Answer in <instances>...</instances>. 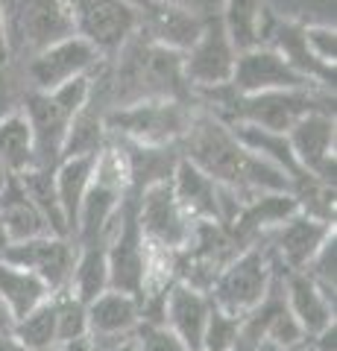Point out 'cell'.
Instances as JSON below:
<instances>
[{
	"label": "cell",
	"mask_w": 337,
	"mask_h": 351,
	"mask_svg": "<svg viewBox=\"0 0 337 351\" xmlns=\"http://www.w3.org/2000/svg\"><path fill=\"white\" fill-rule=\"evenodd\" d=\"M0 161L12 176L36 170V147H32V129L24 112H12L0 117Z\"/></svg>",
	"instance_id": "cell-22"
},
{
	"label": "cell",
	"mask_w": 337,
	"mask_h": 351,
	"mask_svg": "<svg viewBox=\"0 0 337 351\" xmlns=\"http://www.w3.org/2000/svg\"><path fill=\"white\" fill-rule=\"evenodd\" d=\"M12 325H15L12 313H9V307L0 302V334H3V331H12Z\"/></svg>",
	"instance_id": "cell-36"
},
{
	"label": "cell",
	"mask_w": 337,
	"mask_h": 351,
	"mask_svg": "<svg viewBox=\"0 0 337 351\" xmlns=\"http://www.w3.org/2000/svg\"><path fill=\"white\" fill-rule=\"evenodd\" d=\"M302 272H305L329 299H337V234H332L325 240L320 246V252L311 258V263Z\"/></svg>",
	"instance_id": "cell-29"
},
{
	"label": "cell",
	"mask_w": 337,
	"mask_h": 351,
	"mask_svg": "<svg viewBox=\"0 0 337 351\" xmlns=\"http://www.w3.org/2000/svg\"><path fill=\"white\" fill-rule=\"evenodd\" d=\"M179 152L185 161H191L217 184L237 193L241 205L253 202L264 193H290L293 182L270 161L253 156L241 141L232 135V129L217 117L197 112L188 135L179 141Z\"/></svg>",
	"instance_id": "cell-1"
},
{
	"label": "cell",
	"mask_w": 337,
	"mask_h": 351,
	"mask_svg": "<svg viewBox=\"0 0 337 351\" xmlns=\"http://www.w3.org/2000/svg\"><path fill=\"white\" fill-rule=\"evenodd\" d=\"M209 313H211L209 293H200L179 281L170 284L167 299H165V328L188 351H200Z\"/></svg>",
	"instance_id": "cell-16"
},
{
	"label": "cell",
	"mask_w": 337,
	"mask_h": 351,
	"mask_svg": "<svg viewBox=\"0 0 337 351\" xmlns=\"http://www.w3.org/2000/svg\"><path fill=\"white\" fill-rule=\"evenodd\" d=\"M24 117L32 129V147H36V164L41 170H56L62 164L65 138H68L71 114L53 100L50 94L30 91L24 100Z\"/></svg>",
	"instance_id": "cell-14"
},
{
	"label": "cell",
	"mask_w": 337,
	"mask_h": 351,
	"mask_svg": "<svg viewBox=\"0 0 337 351\" xmlns=\"http://www.w3.org/2000/svg\"><path fill=\"white\" fill-rule=\"evenodd\" d=\"M288 141L302 173L334 184V112H311L297 120Z\"/></svg>",
	"instance_id": "cell-12"
},
{
	"label": "cell",
	"mask_w": 337,
	"mask_h": 351,
	"mask_svg": "<svg viewBox=\"0 0 337 351\" xmlns=\"http://www.w3.org/2000/svg\"><path fill=\"white\" fill-rule=\"evenodd\" d=\"M100 62H103V56L89 41H82L80 36H71L47 50H41L38 56L27 59L21 64V71H24L30 91L50 94V91H56V88H62L65 82L77 80V76H89Z\"/></svg>",
	"instance_id": "cell-8"
},
{
	"label": "cell",
	"mask_w": 337,
	"mask_h": 351,
	"mask_svg": "<svg viewBox=\"0 0 337 351\" xmlns=\"http://www.w3.org/2000/svg\"><path fill=\"white\" fill-rule=\"evenodd\" d=\"M135 6L141 18L138 29L159 47L176 53H188L205 27V18L173 3V0H138Z\"/></svg>",
	"instance_id": "cell-11"
},
{
	"label": "cell",
	"mask_w": 337,
	"mask_h": 351,
	"mask_svg": "<svg viewBox=\"0 0 337 351\" xmlns=\"http://www.w3.org/2000/svg\"><path fill=\"white\" fill-rule=\"evenodd\" d=\"M85 313H89V339L100 351H108L129 339L141 325L138 299L117 290H106L91 299L85 304Z\"/></svg>",
	"instance_id": "cell-15"
},
{
	"label": "cell",
	"mask_w": 337,
	"mask_h": 351,
	"mask_svg": "<svg viewBox=\"0 0 337 351\" xmlns=\"http://www.w3.org/2000/svg\"><path fill=\"white\" fill-rule=\"evenodd\" d=\"M293 351H314V346H311V343H302L299 348H293Z\"/></svg>",
	"instance_id": "cell-39"
},
{
	"label": "cell",
	"mask_w": 337,
	"mask_h": 351,
	"mask_svg": "<svg viewBox=\"0 0 337 351\" xmlns=\"http://www.w3.org/2000/svg\"><path fill=\"white\" fill-rule=\"evenodd\" d=\"M77 252L80 249L71 237L45 234V237L27 240V243H9L0 252V258L32 272L50 290V295H59V293H68L71 287V276H73V267H77Z\"/></svg>",
	"instance_id": "cell-7"
},
{
	"label": "cell",
	"mask_w": 337,
	"mask_h": 351,
	"mask_svg": "<svg viewBox=\"0 0 337 351\" xmlns=\"http://www.w3.org/2000/svg\"><path fill=\"white\" fill-rule=\"evenodd\" d=\"M235 94H264V91H299V88H320L305 76H299L290 64L270 47H249L237 53L232 73Z\"/></svg>",
	"instance_id": "cell-10"
},
{
	"label": "cell",
	"mask_w": 337,
	"mask_h": 351,
	"mask_svg": "<svg viewBox=\"0 0 337 351\" xmlns=\"http://www.w3.org/2000/svg\"><path fill=\"white\" fill-rule=\"evenodd\" d=\"M47 299H50V290L32 276V272L21 269V267H15V263L0 258V302L9 307L12 319L27 316L32 307H38Z\"/></svg>",
	"instance_id": "cell-21"
},
{
	"label": "cell",
	"mask_w": 337,
	"mask_h": 351,
	"mask_svg": "<svg viewBox=\"0 0 337 351\" xmlns=\"http://www.w3.org/2000/svg\"><path fill=\"white\" fill-rule=\"evenodd\" d=\"M59 351H100L89 337H82V339H73V343H65L59 346Z\"/></svg>",
	"instance_id": "cell-35"
},
{
	"label": "cell",
	"mask_w": 337,
	"mask_h": 351,
	"mask_svg": "<svg viewBox=\"0 0 337 351\" xmlns=\"http://www.w3.org/2000/svg\"><path fill=\"white\" fill-rule=\"evenodd\" d=\"M132 339L138 351H188L165 325H153V322H141Z\"/></svg>",
	"instance_id": "cell-31"
},
{
	"label": "cell",
	"mask_w": 337,
	"mask_h": 351,
	"mask_svg": "<svg viewBox=\"0 0 337 351\" xmlns=\"http://www.w3.org/2000/svg\"><path fill=\"white\" fill-rule=\"evenodd\" d=\"M281 295L308 339L334 325V299H329L305 272H281Z\"/></svg>",
	"instance_id": "cell-17"
},
{
	"label": "cell",
	"mask_w": 337,
	"mask_h": 351,
	"mask_svg": "<svg viewBox=\"0 0 337 351\" xmlns=\"http://www.w3.org/2000/svg\"><path fill=\"white\" fill-rule=\"evenodd\" d=\"M197 112V106L179 100H144L108 112L106 132L138 147H173L188 135Z\"/></svg>",
	"instance_id": "cell-4"
},
{
	"label": "cell",
	"mask_w": 337,
	"mask_h": 351,
	"mask_svg": "<svg viewBox=\"0 0 337 351\" xmlns=\"http://www.w3.org/2000/svg\"><path fill=\"white\" fill-rule=\"evenodd\" d=\"M27 94H30V88H27V80H24L21 64L3 59V62H0V117L12 114V112H21V108H24Z\"/></svg>",
	"instance_id": "cell-30"
},
{
	"label": "cell",
	"mask_w": 337,
	"mask_h": 351,
	"mask_svg": "<svg viewBox=\"0 0 337 351\" xmlns=\"http://www.w3.org/2000/svg\"><path fill=\"white\" fill-rule=\"evenodd\" d=\"M0 351H30L12 331H3L0 334Z\"/></svg>",
	"instance_id": "cell-34"
},
{
	"label": "cell",
	"mask_w": 337,
	"mask_h": 351,
	"mask_svg": "<svg viewBox=\"0 0 337 351\" xmlns=\"http://www.w3.org/2000/svg\"><path fill=\"white\" fill-rule=\"evenodd\" d=\"M9 182H12V173H9V170H6V164L0 161V193L6 191V184H9Z\"/></svg>",
	"instance_id": "cell-37"
},
{
	"label": "cell",
	"mask_w": 337,
	"mask_h": 351,
	"mask_svg": "<svg viewBox=\"0 0 337 351\" xmlns=\"http://www.w3.org/2000/svg\"><path fill=\"white\" fill-rule=\"evenodd\" d=\"M97 158V156H94ZM94 158H65L56 170V196L65 214V226H68V237L73 240V228H77V217H80V205L85 199V193L91 188L94 179Z\"/></svg>",
	"instance_id": "cell-20"
},
{
	"label": "cell",
	"mask_w": 337,
	"mask_h": 351,
	"mask_svg": "<svg viewBox=\"0 0 337 351\" xmlns=\"http://www.w3.org/2000/svg\"><path fill=\"white\" fill-rule=\"evenodd\" d=\"M77 267L71 276V287L80 302L89 304L100 293L108 290V263H106V243H91V246H77Z\"/></svg>",
	"instance_id": "cell-24"
},
{
	"label": "cell",
	"mask_w": 337,
	"mask_h": 351,
	"mask_svg": "<svg viewBox=\"0 0 337 351\" xmlns=\"http://www.w3.org/2000/svg\"><path fill=\"white\" fill-rule=\"evenodd\" d=\"M15 182L21 184V191L30 196V202L38 208L41 217L47 219L50 232L56 237H68V226H65V214H62V205H59V196H56V179H53V170H27L15 176Z\"/></svg>",
	"instance_id": "cell-23"
},
{
	"label": "cell",
	"mask_w": 337,
	"mask_h": 351,
	"mask_svg": "<svg viewBox=\"0 0 337 351\" xmlns=\"http://www.w3.org/2000/svg\"><path fill=\"white\" fill-rule=\"evenodd\" d=\"M237 50L226 32L220 15L205 18V27L200 32L197 44L185 53V80L194 91L205 88H223L232 82Z\"/></svg>",
	"instance_id": "cell-9"
},
{
	"label": "cell",
	"mask_w": 337,
	"mask_h": 351,
	"mask_svg": "<svg viewBox=\"0 0 337 351\" xmlns=\"http://www.w3.org/2000/svg\"><path fill=\"white\" fill-rule=\"evenodd\" d=\"M73 9V27L82 41L100 53L103 59L117 56L138 32V6L132 0H71Z\"/></svg>",
	"instance_id": "cell-5"
},
{
	"label": "cell",
	"mask_w": 337,
	"mask_h": 351,
	"mask_svg": "<svg viewBox=\"0 0 337 351\" xmlns=\"http://www.w3.org/2000/svg\"><path fill=\"white\" fill-rule=\"evenodd\" d=\"M53 307H56L59 346L89 337V313H85V302H80L73 293H59V295H53Z\"/></svg>",
	"instance_id": "cell-27"
},
{
	"label": "cell",
	"mask_w": 337,
	"mask_h": 351,
	"mask_svg": "<svg viewBox=\"0 0 337 351\" xmlns=\"http://www.w3.org/2000/svg\"><path fill=\"white\" fill-rule=\"evenodd\" d=\"M0 228L6 234V243H27V240L53 234L47 219L30 202V196L21 191L15 176L6 184V191L0 193Z\"/></svg>",
	"instance_id": "cell-19"
},
{
	"label": "cell",
	"mask_w": 337,
	"mask_h": 351,
	"mask_svg": "<svg viewBox=\"0 0 337 351\" xmlns=\"http://www.w3.org/2000/svg\"><path fill=\"white\" fill-rule=\"evenodd\" d=\"M12 334L24 343L30 351H59L56 337V307H53V295L38 307H32L27 316H21L12 325Z\"/></svg>",
	"instance_id": "cell-25"
},
{
	"label": "cell",
	"mask_w": 337,
	"mask_h": 351,
	"mask_svg": "<svg viewBox=\"0 0 337 351\" xmlns=\"http://www.w3.org/2000/svg\"><path fill=\"white\" fill-rule=\"evenodd\" d=\"M332 234H334V226L311 219L305 214H293L276 232H270L264 237V243L281 272H302Z\"/></svg>",
	"instance_id": "cell-13"
},
{
	"label": "cell",
	"mask_w": 337,
	"mask_h": 351,
	"mask_svg": "<svg viewBox=\"0 0 337 351\" xmlns=\"http://www.w3.org/2000/svg\"><path fill=\"white\" fill-rule=\"evenodd\" d=\"M9 62L24 64L65 38L77 36L71 0H0Z\"/></svg>",
	"instance_id": "cell-2"
},
{
	"label": "cell",
	"mask_w": 337,
	"mask_h": 351,
	"mask_svg": "<svg viewBox=\"0 0 337 351\" xmlns=\"http://www.w3.org/2000/svg\"><path fill=\"white\" fill-rule=\"evenodd\" d=\"M89 94H91V73H89V76H77V80L65 82L62 88H56V91H50V97L65 108V112L71 114V120H73V114H77L80 108L85 106Z\"/></svg>",
	"instance_id": "cell-33"
},
{
	"label": "cell",
	"mask_w": 337,
	"mask_h": 351,
	"mask_svg": "<svg viewBox=\"0 0 337 351\" xmlns=\"http://www.w3.org/2000/svg\"><path fill=\"white\" fill-rule=\"evenodd\" d=\"M138 228L144 243L156 252L176 255V252L188 246L194 223L176 202L170 182L153 184V188L138 193Z\"/></svg>",
	"instance_id": "cell-6"
},
{
	"label": "cell",
	"mask_w": 337,
	"mask_h": 351,
	"mask_svg": "<svg viewBox=\"0 0 337 351\" xmlns=\"http://www.w3.org/2000/svg\"><path fill=\"white\" fill-rule=\"evenodd\" d=\"M237 334H241V319L211 304V313H209V322H205L200 351H229L235 346Z\"/></svg>",
	"instance_id": "cell-28"
},
{
	"label": "cell",
	"mask_w": 337,
	"mask_h": 351,
	"mask_svg": "<svg viewBox=\"0 0 337 351\" xmlns=\"http://www.w3.org/2000/svg\"><path fill=\"white\" fill-rule=\"evenodd\" d=\"M279 272L281 269L276 267L267 243L258 240V243L246 246L244 252H237L220 269V276L214 278L211 290H209V299L214 307L244 319L249 311H255V307L267 299V293L276 284Z\"/></svg>",
	"instance_id": "cell-3"
},
{
	"label": "cell",
	"mask_w": 337,
	"mask_h": 351,
	"mask_svg": "<svg viewBox=\"0 0 337 351\" xmlns=\"http://www.w3.org/2000/svg\"><path fill=\"white\" fill-rule=\"evenodd\" d=\"M261 15H264V0H226L220 21H223V27L229 32L237 53L258 47Z\"/></svg>",
	"instance_id": "cell-26"
},
{
	"label": "cell",
	"mask_w": 337,
	"mask_h": 351,
	"mask_svg": "<svg viewBox=\"0 0 337 351\" xmlns=\"http://www.w3.org/2000/svg\"><path fill=\"white\" fill-rule=\"evenodd\" d=\"M115 141L126 152L129 191L132 193H141V191L153 188V184H161V182H170L176 164L182 161L179 144H173V147H138V144H129V141H121V138H115Z\"/></svg>",
	"instance_id": "cell-18"
},
{
	"label": "cell",
	"mask_w": 337,
	"mask_h": 351,
	"mask_svg": "<svg viewBox=\"0 0 337 351\" xmlns=\"http://www.w3.org/2000/svg\"><path fill=\"white\" fill-rule=\"evenodd\" d=\"M258 351H276V348H273V346H267V343H264V346H261Z\"/></svg>",
	"instance_id": "cell-40"
},
{
	"label": "cell",
	"mask_w": 337,
	"mask_h": 351,
	"mask_svg": "<svg viewBox=\"0 0 337 351\" xmlns=\"http://www.w3.org/2000/svg\"><path fill=\"white\" fill-rule=\"evenodd\" d=\"M108 351H138V346H135V339L129 337V339H124V343H117L115 348H108Z\"/></svg>",
	"instance_id": "cell-38"
},
{
	"label": "cell",
	"mask_w": 337,
	"mask_h": 351,
	"mask_svg": "<svg viewBox=\"0 0 337 351\" xmlns=\"http://www.w3.org/2000/svg\"><path fill=\"white\" fill-rule=\"evenodd\" d=\"M302 32H305V44L314 53V59L334 68V27H323V24H302Z\"/></svg>",
	"instance_id": "cell-32"
}]
</instances>
